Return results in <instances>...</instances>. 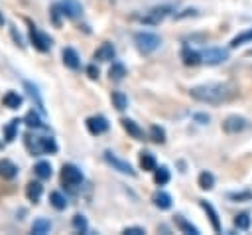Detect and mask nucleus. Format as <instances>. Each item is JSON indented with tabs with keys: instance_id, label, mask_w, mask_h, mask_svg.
<instances>
[{
	"instance_id": "nucleus-1",
	"label": "nucleus",
	"mask_w": 252,
	"mask_h": 235,
	"mask_svg": "<svg viewBox=\"0 0 252 235\" xmlns=\"http://www.w3.org/2000/svg\"><path fill=\"white\" fill-rule=\"evenodd\" d=\"M189 95L199 103L222 105V103H228L236 97V89L228 83H203V85L191 87Z\"/></svg>"
},
{
	"instance_id": "nucleus-2",
	"label": "nucleus",
	"mask_w": 252,
	"mask_h": 235,
	"mask_svg": "<svg viewBox=\"0 0 252 235\" xmlns=\"http://www.w3.org/2000/svg\"><path fill=\"white\" fill-rule=\"evenodd\" d=\"M24 146L32 156H41V154H53L57 152V144L51 136H37L28 132L24 136Z\"/></svg>"
},
{
	"instance_id": "nucleus-3",
	"label": "nucleus",
	"mask_w": 252,
	"mask_h": 235,
	"mask_svg": "<svg viewBox=\"0 0 252 235\" xmlns=\"http://www.w3.org/2000/svg\"><path fill=\"white\" fill-rule=\"evenodd\" d=\"M51 16L53 22L59 24V18H69V20H77L83 16V6L77 0H59L53 4L51 8Z\"/></svg>"
},
{
	"instance_id": "nucleus-4",
	"label": "nucleus",
	"mask_w": 252,
	"mask_h": 235,
	"mask_svg": "<svg viewBox=\"0 0 252 235\" xmlns=\"http://www.w3.org/2000/svg\"><path fill=\"white\" fill-rule=\"evenodd\" d=\"M134 43H136L140 53L148 55V53H154L161 45V38L158 34H154V32H138L134 36Z\"/></svg>"
},
{
	"instance_id": "nucleus-5",
	"label": "nucleus",
	"mask_w": 252,
	"mask_h": 235,
	"mask_svg": "<svg viewBox=\"0 0 252 235\" xmlns=\"http://www.w3.org/2000/svg\"><path fill=\"white\" fill-rule=\"evenodd\" d=\"M28 28H30V41H32V45H33L37 51H41V53L49 51L53 39H51L47 34H43V32H41L35 24H32L30 20H28Z\"/></svg>"
},
{
	"instance_id": "nucleus-6",
	"label": "nucleus",
	"mask_w": 252,
	"mask_h": 235,
	"mask_svg": "<svg viewBox=\"0 0 252 235\" xmlns=\"http://www.w3.org/2000/svg\"><path fill=\"white\" fill-rule=\"evenodd\" d=\"M171 10H173L171 6H156V8H150L148 12L136 16V20L142 22V24H148V26H156V24H159Z\"/></svg>"
},
{
	"instance_id": "nucleus-7",
	"label": "nucleus",
	"mask_w": 252,
	"mask_h": 235,
	"mask_svg": "<svg viewBox=\"0 0 252 235\" xmlns=\"http://www.w3.org/2000/svg\"><path fill=\"white\" fill-rule=\"evenodd\" d=\"M83 182V172L75 164H63L61 166V184L67 188H77Z\"/></svg>"
},
{
	"instance_id": "nucleus-8",
	"label": "nucleus",
	"mask_w": 252,
	"mask_h": 235,
	"mask_svg": "<svg viewBox=\"0 0 252 235\" xmlns=\"http://www.w3.org/2000/svg\"><path fill=\"white\" fill-rule=\"evenodd\" d=\"M104 160H106V164L108 166H112V170H116V172H120V174H128V176H136V170L126 162V160H122V158H118L114 152H110V150H106L104 152Z\"/></svg>"
},
{
	"instance_id": "nucleus-9",
	"label": "nucleus",
	"mask_w": 252,
	"mask_h": 235,
	"mask_svg": "<svg viewBox=\"0 0 252 235\" xmlns=\"http://www.w3.org/2000/svg\"><path fill=\"white\" fill-rule=\"evenodd\" d=\"M85 126L93 136H100V134H104L108 130V120L102 115H93V117H89L85 120Z\"/></svg>"
},
{
	"instance_id": "nucleus-10",
	"label": "nucleus",
	"mask_w": 252,
	"mask_h": 235,
	"mask_svg": "<svg viewBox=\"0 0 252 235\" xmlns=\"http://www.w3.org/2000/svg\"><path fill=\"white\" fill-rule=\"evenodd\" d=\"M201 55H203V63H207V65H220L228 59V51L220 49V47H209V49L201 51Z\"/></svg>"
},
{
	"instance_id": "nucleus-11",
	"label": "nucleus",
	"mask_w": 252,
	"mask_h": 235,
	"mask_svg": "<svg viewBox=\"0 0 252 235\" xmlns=\"http://www.w3.org/2000/svg\"><path fill=\"white\" fill-rule=\"evenodd\" d=\"M246 126H248V120H246L244 117H240V115H228V117L224 118V122H222V128H224V132H228V134H238V132H242Z\"/></svg>"
},
{
	"instance_id": "nucleus-12",
	"label": "nucleus",
	"mask_w": 252,
	"mask_h": 235,
	"mask_svg": "<svg viewBox=\"0 0 252 235\" xmlns=\"http://www.w3.org/2000/svg\"><path fill=\"white\" fill-rule=\"evenodd\" d=\"M114 55H116V49H114V45L112 43H108V41H104L94 53H93V59H96V61H112L114 59Z\"/></svg>"
},
{
	"instance_id": "nucleus-13",
	"label": "nucleus",
	"mask_w": 252,
	"mask_h": 235,
	"mask_svg": "<svg viewBox=\"0 0 252 235\" xmlns=\"http://www.w3.org/2000/svg\"><path fill=\"white\" fill-rule=\"evenodd\" d=\"M61 57H63V63H65L69 69H79V67H81V59H79V53H77L73 47H63V51H61Z\"/></svg>"
},
{
	"instance_id": "nucleus-14",
	"label": "nucleus",
	"mask_w": 252,
	"mask_h": 235,
	"mask_svg": "<svg viewBox=\"0 0 252 235\" xmlns=\"http://www.w3.org/2000/svg\"><path fill=\"white\" fill-rule=\"evenodd\" d=\"M16 176H18V166L8 158H0V178L2 180H12Z\"/></svg>"
},
{
	"instance_id": "nucleus-15",
	"label": "nucleus",
	"mask_w": 252,
	"mask_h": 235,
	"mask_svg": "<svg viewBox=\"0 0 252 235\" xmlns=\"http://www.w3.org/2000/svg\"><path fill=\"white\" fill-rule=\"evenodd\" d=\"M120 124H122V128H124L132 138H136V140H142V138H144V130H142L132 118H126V117H124V118H120Z\"/></svg>"
},
{
	"instance_id": "nucleus-16",
	"label": "nucleus",
	"mask_w": 252,
	"mask_h": 235,
	"mask_svg": "<svg viewBox=\"0 0 252 235\" xmlns=\"http://www.w3.org/2000/svg\"><path fill=\"white\" fill-rule=\"evenodd\" d=\"M199 205L203 207V211L207 213V217H209V221H211V225H213V229L219 233L222 227H220V221H219V215H217V211H215V207L209 203V201H205V199H201L199 201Z\"/></svg>"
},
{
	"instance_id": "nucleus-17",
	"label": "nucleus",
	"mask_w": 252,
	"mask_h": 235,
	"mask_svg": "<svg viewBox=\"0 0 252 235\" xmlns=\"http://www.w3.org/2000/svg\"><path fill=\"white\" fill-rule=\"evenodd\" d=\"M41 194H43V186L39 182H28V186H26V197H28V201L37 203L39 197H41Z\"/></svg>"
},
{
	"instance_id": "nucleus-18",
	"label": "nucleus",
	"mask_w": 252,
	"mask_h": 235,
	"mask_svg": "<svg viewBox=\"0 0 252 235\" xmlns=\"http://www.w3.org/2000/svg\"><path fill=\"white\" fill-rule=\"evenodd\" d=\"M181 59H183L185 65H199V63H203V55L199 51L191 49V47H183L181 49Z\"/></svg>"
},
{
	"instance_id": "nucleus-19",
	"label": "nucleus",
	"mask_w": 252,
	"mask_h": 235,
	"mask_svg": "<svg viewBox=\"0 0 252 235\" xmlns=\"http://www.w3.org/2000/svg\"><path fill=\"white\" fill-rule=\"evenodd\" d=\"M152 201H154V205L159 207V209H169V207H171V196H169L167 192H163V190L154 192Z\"/></svg>"
},
{
	"instance_id": "nucleus-20",
	"label": "nucleus",
	"mask_w": 252,
	"mask_h": 235,
	"mask_svg": "<svg viewBox=\"0 0 252 235\" xmlns=\"http://www.w3.org/2000/svg\"><path fill=\"white\" fill-rule=\"evenodd\" d=\"M24 89L28 91V95L32 97V101H35L37 111H39V113H43V99H41V95H39L37 87H35L33 83H30V81H24Z\"/></svg>"
},
{
	"instance_id": "nucleus-21",
	"label": "nucleus",
	"mask_w": 252,
	"mask_h": 235,
	"mask_svg": "<svg viewBox=\"0 0 252 235\" xmlns=\"http://www.w3.org/2000/svg\"><path fill=\"white\" fill-rule=\"evenodd\" d=\"M140 168L146 170V172H154V170L158 168V166H156V158H154L152 152H148V150L140 152Z\"/></svg>"
},
{
	"instance_id": "nucleus-22",
	"label": "nucleus",
	"mask_w": 252,
	"mask_h": 235,
	"mask_svg": "<svg viewBox=\"0 0 252 235\" xmlns=\"http://www.w3.org/2000/svg\"><path fill=\"white\" fill-rule=\"evenodd\" d=\"M24 122H26V126H30V128H43V126H45V124L41 122V118H39V113L33 111V109L24 115Z\"/></svg>"
},
{
	"instance_id": "nucleus-23",
	"label": "nucleus",
	"mask_w": 252,
	"mask_h": 235,
	"mask_svg": "<svg viewBox=\"0 0 252 235\" xmlns=\"http://www.w3.org/2000/svg\"><path fill=\"white\" fill-rule=\"evenodd\" d=\"M49 203H51V207L57 209V211L67 209V197H65L61 192H51V194H49Z\"/></svg>"
},
{
	"instance_id": "nucleus-24",
	"label": "nucleus",
	"mask_w": 252,
	"mask_h": 235,
	"mask_svg": "<svg viewBox=\"0 0 252 235\" xmlns=\"http://www.w3.org/2000/svg\"><path fill=\"white\" fill-rule=\"evenodd\" d=\"M2 103H4V107H8V109H18V107L22 105V95H18L16 91H8V93L2 97Z\"/></svg>"
},
{
	"instance_id": "nucleus-25",
	"label": "nucleus",
	"mask_w": 252,
	"mask_h": 235,
	"mask_svg": "<svg viewBox=\"0 0 252 235\" xmlns=\"http://www.w3.org/2000/svg\"><path fill=\"white\" fill-rule=\"evenodd\" d=\"M175 225L183 231V233H191V235H199V229L193 225V223H189L183 215H175Z\"/></svg>"
},
{
	"instance_id": "nucleus-26",
	"label": "nucleus",
	"mask_w": 252,
	"mask_h": 235,
	"mask_svg": "<svg viewBox=\"0 0 252 235\" xmlns=\"http://www.w3.org/2000/svg\"><path fill=\"white\" fill-rule=\"evenodd\" d=\"M33 170H35V176H37L39 180H47V178H51V164L45 162V160L37 162Z\"/></svg>"
},
{
	"instance_id": "nucleus-27",
	"label": "nucleus",
	"mask_w": 252,
	"mask_h": 235,
	"mask_svg": "<svg viewBox=\"0 0 252 235\" xmlns=\"http://www.w3.org/2000/svg\"><path fill=\"white\" fill-rule=\"evenodd\" d=\"M246 41H252V28H248V30L240 32L238 36H234V38L230 39V47L234 49V47H238V45H242V43H246Z\"/></svg>"
},
{
	"instance_id": "nucleus-28",
	"label": "nucleus",
	"mask_w": 252,
	"mask_h": 235,
	"mask_svg": "<svg viewBox=\"0 0 252 235\" xmlns=\"http://www.w3.org/2000/svg\"><path fill=\"white\" fill-rule=\"evenodd\" d=\"M197 184L201 190H211L215 186V176L211 172H201L199 178H197Z\"/></svg>"
},
{
	"instance_id": "nucleus-29",
	"label": "nucleus",
	"mask_w": 252,
	"mask_h": 235,
	"mask_svg": "<svg viewBox=\"0 0 252 235\" xmlns=\"http://www.w3.org/2000/svg\"><path fill=\"white\" fill-rule=\"evenodd\" d=\"M154 182H156L158 186H163V184H167V182H169V170H167L165 166H159V168H156V170H154Z\"/></svg>"
},
{
	"instance_id": "nucleus-30",
	"label": "nucleus",
	"mask_w": 252,
	"mask_h": 235,
	"mask_svg": "<svg viewBox=\"0 0 252 235\" xmlns=\"http://www.w3.org/2000/svg\"><path fill=\"white\" fill-rule=\"evenodd\" d=\"M49 229H51V223H49V219H45V217L35 219V221H33V225H32V233H37V235L47 233Z\"/></svg>"
},
{
	"instance_id": "nucleus-31",
	"label": "nucleus",
	"mask_w": 252,
	"mask_h": 235,
	"mask_svg": "<svg viewBox=\"0 0 252 235\" xmlns=\"http://www.w3.org/2000/svg\"><path fill=\"white\" fill-rule=\"evenodd\" d=\"M110 99H112V105L116 107V111H124V109L128 107V99H126V95L120 93V91H114V93L110 95Z\"/></svg>"
},
{
	"instance_id": "nucleus-32",
	"label": "nucleus",
	"mask_w": 252,
	"mask_h": 235,
	"mask_svg": "<svg viewBox=\"0 0 252 235\" xmlns=\"http://www.w3.org/2000/svg\"><path fill=\"white\" fill-rule=\"evenodd\" d=\"M226 197L230 201H250L252 199V192L250 190H242V192H228Z\"/></svg>"
},
{
	"instance_id": "nucleus-33",
	"label": "nucleus",
	"mask_w": 252,
	"mask_h": 235,
	"mask_svg": "<svg viewBox=\"0 0 252 235\" xmlns=\"http://www.w3.org/2000/svg\"><path fill=\"white\" fill-rule=\"evenodd\" d=\"M108 73H110V79H114V81H120V79L126 75V67H124L122 63H118V61H114Z\"/></svg>"
},
{
	"instance_id": "nucleus-34",
	"label": "nucleus",
	"mask_w": 252,
	"mask_h": 235,
	"mask_svg": "<svg viewBox=\"0 0 252 235\" xmlns=\"http://www.w3.org/2000/svg\"><path fill=\"white\" fill-rule=\"evenodd\" d=\"M150 136H152V140L154 142H165V130L161 128V126H158V124H154L152 128H150Z\"/></svg>"
},
{
	"instance_id": "nucleus-35",
	"label": "nucleus",
	"mask_w": 252,
	"mask_h": 235,
	"mask_svg": "<svg viewBox=\"0 0 252 235\" xmlns=\"http://www.w3.org/2000/svg\"><path fill=\"white\" fill-rule=\"evenodd\" d=\"M18 124H20V120H18V118H12V120H10V124L4 128V132H6V140H8V142L16 138V130H18Z\"/></svg>"
},
{
	"instance_id": "nucleus-36",
	"label": "nucleus",
	"mask_w": 252,
	"mask_h": 235,
	"mask_svg": "<svg viewBox=\"0 0 252 235\" xmlns=\"http://www.w3.org/2000/svg\"><path fill=\"white\" fill-rule=\"evenodd\" d=\"M234 227L238 229H248L250 227V215L248 213H238L234 217Z\"/></svg>"
},
{
	"instance_id": "nucleus-37",
	"label": "nucleus",
	"mask_w": 252,
	"mask_h": 235,
	"mask_svg": "<svg viewBox=\"0 0 252 235\" xmlns=\"http://www.w3.org/2000/svg\"><path fill=\"white\" fill-rule=\"evenodd\" d=\"M73 227H75L79 233H85V231H87V219H85L81 213H77V215L73 217Z\"/></svg>"
},
{
	"instance_id": "nucleus-38",
	"label": "nucleus",
	"mask_w": 252,
	"mask_h": 235,
	"mask_svg": "<svg viewBox=\"0 0 252 235\" xmlns=\"http://www.w3.org/2000/svg\"><path fill=\"white\" fill-rule=\"evenodd\" d=\"M122 233H126V235H144V233H146V229H144V227L134 225V227H124V229H122Z\"/></svg>"
},
{
	"instance_id": "nucleus-39",
	"label": "nucleus",
	"mask_w": 252,
	"mask_h": 235,
	"mask_svg": "<svg viewBox=\"0 0 252 235\" xmlns=\"http://www.w3.org/2000/svg\"><path fill=\"white\" fill-rule=\"evenodd\" d=\"M187 16H197V10H191V8H187V10H183L181 14H175V18H177V20H181V18H187Z\"/></svg>"
},
{
	"instance_id": "nucleus-40",
	"label": "nucleus",
	"mask_w": 252,
	"mask_h": 235,
	"mask_svg": "<svg viewBox=\"0 0 252 235\" xmlns=\"http://www.w3.org/2000/svg\"><path fill=\"white\" fill-rule=\"evenodd\" d=\"M87 75H89L91 79H96V77H98V67H94V65L91 63V65L87 67Z\"/></svg>"
},
{
	"instance_id": "nucleus-41",
	"label": "nucleus",
	"mask_w": 252,
	"mask_h": 235,
	"mask_svg": "<svg viewBox=\"0 0 252 235\" xmlns=\"http://www.w3.org/2000/svg\"><path fill=\"white\" fill-rule=\"evenodd\" d=\"M10 32H12V38H14V41H16V43H18L20 47H24V41H22V36H20V34L16 32V28H12Z\"/></svg>"
},
{
	"instance_id": "nucleus-42",
	"label": "nucleus",
	"mask_w": 252,
	"mask_h": 235,
	"mask_svg": "<svg viewBox=\"0 0 252 235\" xmlns=\"http://www.w3.org/2000/svg\"><path fill=\"white\" fill-rule=\"evenodd\" d=\"M195 120H199L201 124H205V122H209V115H201V113H197V115H195Z\"/></svg>"
},
{
	"instance_id": "nucleus-43",
	"label": "nucleus",
	"mask_w": 252,
	"mask_h": 235,
	"mask_svg": "<svg viewBox=\"0 0 252 235\" xmlns=\"http://www.w3.org/2000/svg\"><path fill=\"white\" fill-rule=\"evenodd\" d=\"M4 22H6V20H4V16H2V12H0V26H4Z\"/></svg>"
},
{
	"instance_id": "nucleus-44",
	"label": "nucleus",
	"mask_w": 252,
	"mask_h": 235,
	"mask_svg": "<svg viewBox=\"0 0 252 235\" xmlns=\"http://www.w3.org/2000/svg\"><path fill=\"white\" fill-rule=\"evenodd\" d=\"M246 55H252V49H248V51H246Z\"/></svg>"
}]
</instances>
